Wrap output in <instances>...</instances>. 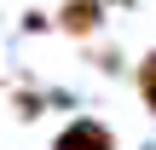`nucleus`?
Instances as JSON below:
<instances>
[{
	"label": "nucleus",
	"mask_w": 156,
	"mask_h": 150,
	"mask_svg": "<svg viewBox=\"0 0 156 150\" xmlns=\"http://www.w3.org/2000/svg\"><path fill=\"white\" fill-rule=\"evenodd\" d=\"M52 150H122V139H116L110 121H98V116H75V121L58 127Z\"/></svg>",
	"instance_id": "f257e3e1"
},
{
	"label": "nucleus",
	"mask_w": 156,
	"mask_h": 150,
	"mask_svg": "<svg viewBox=\"0 0 156 150\" xmlns=\"http://www.w3.org/2000/svg\"><path fill=\"white\" fill-rule=\"evenodd\" d=\"M52 23L64 35H75V40H93L104 29V0H58V17Z\"/></svg>",
	"instance_id": "f03ea898"
},
{
	"label": "nucleus",
	"mask_w": 156,
	"mask_h": 150,
	"mask_svg": "<svg viewBox=\"0 0 156 150\" xmlns=\"http://www.w3.org/2000/svg\"><path fill=\"white\" fill-rule=\"evenodd\" d=\"M133 87H139V104L156 116V52H145V58L133 64Z\"/></svg>",
	"instance_id": "7ed1b4c3"
},
{
	"label": "nucleus",
	"mask_w": 156,
	"mask_h": 150,
	"mask_svg": "<svg viewBox=\"0 0 156 150\" xmlns=\"http://www.w3.org/2000/svg\"><path fill=\"white\" fill-rule=\"evenodd\" d=\"M12 104H17V116H23V121H35V116H41V92H17Z\"/></svg>",
	"instance_id": "20e7f679"
},
{
	"label": "nucleus",
	"mask_w": 156,
	"mask_h": 150,
	"mask_svg": "<svg viewBox=\"0 0 156 150\" xmlns=\"http://www.w3.org/2000/svg\"><path fill=\"white\" fill-rule=\"evenodd\" d=\"M104 6H116V0H104ZM122 6H127V0H122Z\"/></svg>",
	"instance_id": "39448f33"
}]
</instances>
